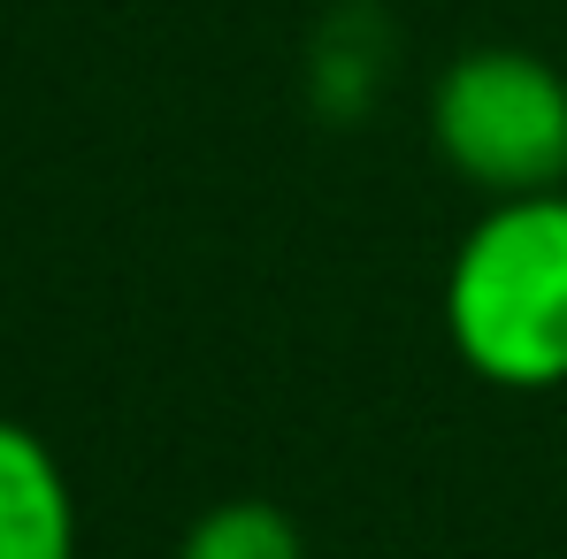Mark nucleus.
<instances>
[{"instance_id": "nucleus-1", "label": "nucleus", "mask_w": 567, "mask_h": 559, "mask_svg": "<svg viewBox=\"0 0 567 559\" xmlns=\"http://www.w3.org/2000/svg\"><path fill=\"white\" fill-rule=\"evenodd\" d=\"M445 338L491 391L567 383V191L483 199L437 283Z\"/></svg>"}, {"instance_id": "nucleus-2", "label": "nucleus", "mask_w": 567, "mask_h": 559, "mask_svg": "<svg viewBox=\"0 0 567 559\" xmlns=\"http://www.w3.org/2000/svg\"><path fill=\"white\" fill-rule=\"evenodd\" d=\"M430 146L483 199L567 191V70L537 46H461L430 85Z\"/></svg>"}, {"instance_id": "nucleus-3", "label": "nucleus", "mask_w": 567, "mask_h": 559, "mask_svg": "<svg viewBox=\"0 0 567 559\" xmlns=\"http://www.w3.org/2000/svg\"><path fill=\"white\" fill-rule=\"evenodd\" d=\"M0 559H78V490L62 453L0 414Z\"/></svg>"}, {"instance_id": "nucleus-4", "label": "nucleus", "mask_w": 567, "mask_h": 559, "mask_svg": "<svg viewBox=\"0 0 567 559\" xmlns=\"http://www.w3.org/2000/svg\"><path fill=\"white\" fill-rule=\"evenodd\" d=\"M177 559H307V537L277 498H223L177 537Z\"/></svg>"}]
</instances>
